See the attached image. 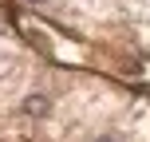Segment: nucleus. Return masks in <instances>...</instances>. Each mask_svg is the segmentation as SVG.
<instances>
[{
  "label": "nucleus",
  "instance_id": "obj_3",
  "mask_svg": "<svg viewBox=\"0 0 150 142\" xmlns=\"http://www.w3.org/2000/svg\"><path fill=\"white\" fill-rule=\"evenodd\" d=\"M28 4H32V8H44V4H52V0H28Z\"/></svg>",
  "mask_w": 150,
  "mask_h": 142
},
{
  "label": "nucleus",
  "instance_id": "obj_2",
  "mask_svg": "<svg viewBox=\"0 0 150 142\" xmlns=\"http://www.w3.org/2000/svg\"><path fill=\"white\" fill-rule=\"evenodd\" d=\"M95 142H122V138H119V134H99Z\"/></svg>",
  "mask_w": 150,
  "mask_h": 142
},
{
  "label": "nucleus",
  "instance_id": "obj_1",
  "mask_svg": "<svg viewBox=\"0 0 150 142\" xmlns=\"http://www.w3.org/2000/svg\"><path fill=\"white\" fill-rule=\"evenodd\" d=\"M24 114H32V119L52 114V99H47V95H28V99H24Z\"/></svg>",
  "mask_w": 150,
  "mask_h": 142
}]
</instances>
